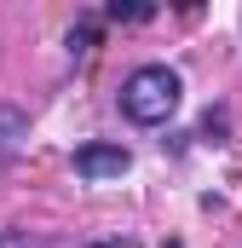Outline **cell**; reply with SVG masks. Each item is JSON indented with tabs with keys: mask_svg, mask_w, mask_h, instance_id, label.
Wrapping results in <instances>:
<instances>
[{
	"mask_svg": "<svg viewBox=\"0 0 242 248\" xmlns=\"http://www.w3.org/2000/svg\"><path fill=\"white\" fill-rule=\"evenodd\" d=\"M179 98H184V81H179V69H167V63H138V69L121 81V110L138 127L173 122Z\"/></svg>",
	"mask_w": 242,
	"mask_h": 248,
	"instance_id": "cell-1",
	"label": "cell"
},
{
	"mask_svg": "<svg viewBox=\"0 0 242 248\" xmlns=\"http://www.w3.org/2000/svg\"><path fill=\"white\" fill-rule=\"evenodd\" d=\"M127 168H133V156H127L121 144H81V150H75V173L92 179V185H98V179H121Z\"/></svg>",
	"mask_w": 242,
	"mask_h": 248,
	"instance_id": "cell-2",
	"label": "cell"
},
{
	"mask_svg": "<svg viewBox=\"0 0 242 248\" xmlns=\"http://www.w3.org/2000/svg\"><path fill=\"white\" fill-rule=\"evenodd\" d=\"M23 144H29V116H23L17 104H0V162L17 156Z\"/></svg>",
	"mask_w": 242,
	"mask_h": 248,
	"instance_id": "cell-3",
	"label": "cell"
},
{
	"mask_svg": "<svg viewBox=\"0 0 242 248\" xmlns=\"http://www.w3.org/2000/svg\"><path fill=\"white\" fill-rule=\"evenodd\" d=\"M110 17H116V23H144V17H156V6H110Z\"/></svg>",
	"mask_w": 242,
	"mask_h": 248,
	"instance_id": "cell-4",
	"label": "cell"
},
{
	"mask_svg": "<svg viewBox=\"0 0 242 248\" xmlns=\"http://www.w3.org/2000/svg\"><path fill=\"white\" fill-rule=\"evenodd\" d=\"M87 46H92V23H81V29L69 35V58H87Z\"/></svg>",
	"mask_w": 242,
	"mask_h": 248,
	"instance_id": "cell-5",
	"label": "cell"
},
{
	"mask_svg": "<svg viewBox=\"0 0 242 248\" xmlns=\"http://www.w3.org/2000/svg\"><path fill=\"white\" fill-rule=\"evenodd\" d=\"M92 248H133V243H92Z\"/></svg>",
	"mask_w": 242,
	"mask_h": 248,
	"instance_id": "cell-6",
	"label": "cell"
},
{
	"mask_svg": "<svg viewBox=\"0 0 242 248\" xmlns=\"http://www.w3.org/2000/svg\"><path fill=\"white\" fill-rule=\"evenodd\" d=\"M167 248H179V243H167Z\"/></svg>",
	"mask_w": 242,
	"mask_h": 248,
	"instance_id": "cell-7",
	"label": "cell"
}]
</instances>
